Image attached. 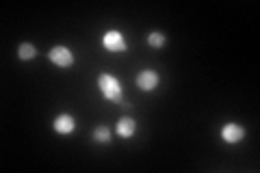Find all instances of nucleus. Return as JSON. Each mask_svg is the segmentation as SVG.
<instances>
[{
	"label": "nucleus",
	"mask_w": 260,
	"mask_h": 173,
	"mask_svg": "<svg viewBox=\"0 0 260 173\" xmlns=\"http://www.w3.org/2000/svg\"><path fill=\"white\" fill-rule=\"evenodd\" d=\"M98 89H100V93L104 95V100H109L113 104H121L124 109H128V102L124 100V89H121V82L117 76H113L109 72H102L100 76H98Z\"/></svg>",
	"instance_id": "f257e3e1"
},
{
	"label": "nucleus",
	"mask_w": 260,
	"mask_h": 173,
	"mask_svg": "<svg viewBox=\"0 0 260 173\" xmlns=\"http://www.w3.org/2000/svg\"><path fill=\"white\" fill-rule=\"evenodd\" d=\"M48 59H50L56 67H61V70H70L72 65L76 63V56H74V52H72L68 46H54V48H50Z\"/></svg>",
	"instance_id": "f03ea898"
},
{
	"label": "nucleus",
	"mask_w": 260,
	"mask_h": 173,
	"mask_svg": "<svg viewBox=\"0 0 260 173\" xmlns=\"http://www.w3.org/2000/svg\"><path fill=\"white\" fill-rule=\"evenodd\" d=\"M102 46L113 54H121V52L128 50V41L124 37V32H119V30H107L104 32Z\"/></svg>",
	"instance_id": "7ed1b4c3"
},
{
	"label": "nucleus",
	"mask_w": 260,
	"mask_h": 173,
	"mask_svg": "<svg viewBox=\"0 0 260 173\" xmlns=\"http://www.w3.org/2000/svg\"><path fill=\"white\" fill-rule=\"evenodd\" d=\"M219 136H221V141L228 143V145H237V143H241L243 139H245V128H243L241 123H234V121L223 123Z\"/></svg>",
	"instance_id": "20e7f679"
},
{
	"label": "nucleus",
	"mask_w": 260,
	"mask_h": 173,
	"mask_svg": "<svg viewBox=\"0 0 260 173\" xmlns=\"http://www.w3.org/2000/svg\"><path fill=\"white\" fill-rule=\"evenodd\" d=\"M160 85V76H158V72H154V70H143L137 74V87L141 89V91L145 93H150L154 91Z\"/></svg>",
	"instance_id": "39448f33"
},
{
	"label": "nucleus",
	"mask_w": 260,
	"mask_h": 173,
	"mask_svg": "<svg viewBox=\"0 0 260 173\" xmlns=\"http://www.w3.org/2000/svg\"><path fill=\"white\" fill-rule=\"evenodd\" d=\"M54 130H56V134H72L76 130V119L72 117L70 113H61V115H56L54 117Z\"/></svg>",
	"instance_id": "423d86ee"
},
{
	"label": "nucleus",
	"mask_w": 260,
	"mask_h": 173,
	"mask_svg": "<svg viewBox=\"0 0 260 173\" xmlns=\"http://www.w3.org/2000/svg\"><path fill=\"white\" fill-rule=\"evenodd\" d=\"M115 132L119 139H133L137 132V121L133 117H121L115 126Z\"/></svg>",
	"instance_id": "0eeeda50"
},
{
	"label": "nucleus",
	"mask_w": 260,
	"mask_h": 173,
	"mask_svg": "<svg viewBox=\"0 0 260 173\" xmlns=\"http://www.w3.org/2000/svg\"><path fill=\"white\" fill-rule=\"evenodd\" d=\"M91 136H93V141H95V143L107 145V143H111L113 132H111V128H109V126H98L93 132H91Z\"/></svg>",
	"instance_id": "6e6552de"
},
{
	"label": "nucleus",
	"mask_w": 260,
	"mask_h": 173,
	"mask_svg": "<svg viewBox=\"0 0 260 173\" xmlns=\"http://www.w3.org/2000/svg\"><path fill=\"white\" fill-rule=\"evenodd\" d=\"M18 56H20L22 61L35 59V56H37V48L32 46V44H26V41H24V44H20V48H18Z\"/></svg>",
	"instance_id": "1a4fd4ad"
},
{
	"label": "nucleus",
	"mask_w": 260,
	"mask_h": 173,
	"mask_svg": "<svg viewBox=\"0 0 260 173\" xmlns=\"http://www.w3.org/2000/svg\"><path fill=\"white\" fill-rule=\"evenodd\" d=\"M165 44H167V35H165V32L154 30V32H150V35H148V46H152V48H162Z\"/></svg>",
	"instance_id": "9d476101"
}]
</instances>
